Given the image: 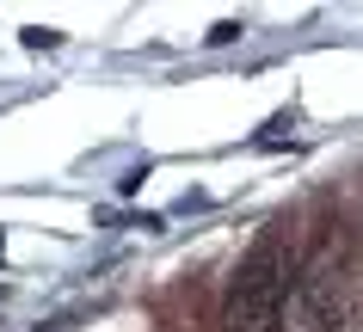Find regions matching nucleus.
Here are the masks:
<instances>
[{"mask_svg":"<svg viewBox=\"0 0 363 332\" xmlns=\"http://www.w3.org/2000/svg\"><path fill=\"white\" fill-rule=\"evenodd\" d=\"M289 290H296V253H289L284 240H259L247 253V265L234 271V283H228L222 332H277Z\"/></svg>","mask_w":363,"mask_h":332,"instance_id":"f257e3e1","label":"nucleus"},{"mask_svg":"<svg viewBox=\"0 0 363 332\" xmlns=\"http://www.w3.org/2000/svg\"><path fill=\"white\" fill-rule=\"evenodd\" d=\"M339 320H345V308H339V290H333V271L314 265V271L296 277L277 332H339Z\"/></svg>","mask_w":363,"mask_h":332,"instance_id":"f03ea898","label":"nucleus"},{"mask_svg":"<svg viewBox=\"0 0 363 332\" xmlns=\"http://www.w3.org/2000/svg\"><path fill=\"white\" fill-rule=\"evenodd\" d=\"M339 332H363V295H351V302H345V320H339Z\"/></svg>","mask_w":363,"mask_h":332,"instance_id":"7ed1b4c3","label":"nucleus"}]
</instances>
